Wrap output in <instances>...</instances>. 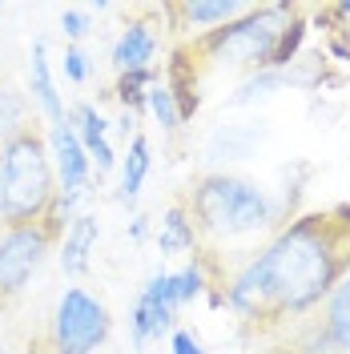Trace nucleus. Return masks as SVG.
<instances>
[{
  "label": "nucleus",
  "mask_w": 350,
  "mask_h": 354,
  "mask_svg": "<svg viewBox=\"0 0 350 354\" xmlns=\"http://www.w3.org/2000/svg\"><path fill=\"white\" fill-rule=\"evenodd\" d=\"M145 109H149V117L161 125V133H165V137H174V133L181 129V109H177V97H174V88L165 85V81H157V85L149 88Z\"/></svg>",
  "instance_id": "nucleus-19"
},
{
  "label": "nucleus",
  "mask_w": 350,
  "mask_h": 354,
  "mask_svg": "<svg viewBox=\"0 0 350 354\" xmlns=\"http://www.w3.org/2000/svg\"><path fill=\"white\" fill-rule=\"evenodd\" d=\"M286 85H290V73L262 68V73H254L246 85H238V93L230 97V105H250V101H262V97H270L274 88H286Z\"/></svg>",
  "instance_id": "nucleus-21"
},
{
  "label": "nucleus",
  "mask_w": 350,
  "mask_h": 354,
  "mask_svg": "<svg viewBox=\"0 0 350 354\" xmlns=\"http://www.w3.org/2000/svg\"><path fill=\"white\" fill-rule=\"evenodd\" d=\"M322 338L334 354H350V274L338 278V286L326 294L322 310Z\"/></svg>",
  "instance_id": "nucleus-15"
},
{
  "label": "nucleus",
  "mask_w": 350,
  "mask_h": 354,
  "mask_svg": "<svg viewBox=\"0 0 350 354\" xmlns=\"http://www.w3.org/2000/svg\"><path fill=\"white\" fill-rule=\"evenodd\" d=\"M157 85V68H141V73H121L117 77V85H113V97L121 101V109L125 113H137L145 109V97H149V88Z\"/></svg>",
  "instance_id": "nucleus-17"
},
{
  "label": "nucleus",
  "mask_w": 350,
  "mask_h": 354,
  "mask_svg": "<svg viewBox=\"0 0 350 354\" xmlns=\"http://www.w3.org/2000/svg\"><path fill=\"white\" fill-rule=\"evenodd\" d=\"M61 230L65 225L57 221H37V225H8L0 234V298H21L28 290L44 258L53 254Z\"/></svg>",
  "instance_id": "nucleus-6"
},
{
  "label": "nucleus",
  "mask_w": 350,
  "mask_h": 354,
  "mask_svg": "<svg viewBox=\"0 0 350 354\" xmlns=\"http://www.w3.org/2000/svg\"><path fill=\"white\" fill-rule=\"evenodd\" d=\"M294 8L290 4H270V8H250L246 17L221 24L214 32L197 37V53L218 61V65H234V68H254L262 73L270 68V57L278 48V37L286 32V17Z\"/></svg>",
  "instance_id": "nucleus-4"
},
{
  "label": "nucleus",
  "mask_w": 350,
  "mask_h": 354,
  "mask_svg": "<svg viewBox=\"0 0 350 354\" xmlns=\"http://www.w3.org/2000/svg\"><path fill=\"white\" fill-rule=\"evenodd\" d=\"M157 48H161V37H157L154 24L129 21L117 32V41H113L109 61H113V68H117V77H121V73H141V68H154Z\"/></svg>",
  "instance_id": "nucleus-11"
},
{
  "label": "nucleus",
  "mask_w": 350,
  "mask_h": 354,
  "mask_svg": "<svg viewBox=\"0 0 350 354\" xmlns=\"http://www.w3.org/2000/svg\"><path fill=\"white\" fill-rule=\"evenodd\" d=\"M44 145L53 157V174H57V194H73V198H89V185H93V165H89L85 145L77 141L73 125L57 121L44 129Z\"/></svg>",
  "instance_id": "nucleus-8"
},
{
  "label": "nucleus",
  "mask_w": 350,
  "mask_h": 354,
  "mask_svg": "<svg viewBox=\"0 0 350 354\" xmlns=\"http://www.w3.org/2000/svg\"><path fill=\"white\" fill-rule=\"evenodd\" d=\"M68 125L77 133V141L93 149V145H101V141H109V121H105V113L97 109L93 101H81L77 109L68 113Z\"/></svg>",
  "instance_id": "nucleus-18"
},
{
  "label": "nucleus",
  "mask_w": 350,
  "mask_h": 354,
  "mask_svg": "<svg viewBox=\"0 0 350 354\" xmlns=\"http://www.w3.org/2000/svg\"><path fill=\"white\" fill-rule=\"evenodd\" d=\"M121 165V185H117V201L121 205H137L141 189H145V177L154 169V149H149V137L137 133L125 141V157L117 161Z\"/></svg>",
  "instance_id": "nucleus-14"
},
{
  "label": "nucleus",
  "mask_w": 350,
  "mask_h": 354,
  "mask_svg": "<svg viewBox=\"0 0 350 354\" xmlns=\"http://www.w3.org/2000/svg\"><path fill=\"white\" fill-rule=\"evenodd\" d=\"M129 238L133 242H145V238H149V218H145V214H133L129 218Z\"/></svg>",
  "instance_id": "nucleus-25"
},
{
  "label": "nucleus",
  "mask_w": 350,
  "mask_h": 354,
  "mask_svg": "<svg viewBox=\"0 0 350 354\" xmlns=\"http://www.w3.org/2000/svg\"><path fill=\"white\" fill-rule=\"evenodd\" d=\"M169 274H174V298H177V306H190V302H197V298L210 290V274H205V262H201V258L185 262L181 270H169Z\"/></svg>",
  "instance_id": "nucleus-20"
},
{
  "label": "nucleus",
  "mask_w": 350,
  "mask_h": 354,
  "mask_svg": "<svg viewBox=\"0 0 350 354\" xmlns=\"http://www.w3.org/2000/svg\"><path fill=\"white\" fill-rule=\"evenodd\" d=\"M330 57H342V61H350V41H330Z\"/></svg>",
  "instance_id": "nucleus-27"
},
{
  "label": "nucleus",
  "mask_w": 350,
  "mask_h": 354,
  "mask_svg": "<svg viewBox=\"0 0 350 354\" xmlns=\"http://www.w3.org/2000/svg\"><path fill=\"white\" fill-rule=\"evenodd\" d=\"M28 101L33 109L44 117V125H57L65 121V101H61V85H57V73H53V61H48V44L44 41H33L28 48Z\"/></svg>",
  "instance_id": "nucleus-9"
},
{
  "label": "nucleus",
  "mask_w": 350,
  "mask_h": 354,
  "mask_svg": "<svg viewBox=\"0 0 350 354\" xmlns=\"http://www.w3.org/2000/svg\"><path fill=\"white\" fill-rule=\"evenodd\" d=\"M338 12H342V17H350V0H347V4H338Z\"/></svg>",
  "instance_id": "nucleus-28"
},
{
  "label": "nucleus",
  "mask_w": 350,
  "mask_h": 354,
  "mask_svg": "<svg viewBox=\"0 0 350 354\" xmlns=\"http://www.w3.org/2000/svg\"><path fill=\"white\" fill-rule=\"evenodd\" d=\"M61 73H65L68 85H89V81H93V57H89L81 44H65V57H61Z\"/></svg>",
  "instance_id": "nucleus-22"
},
{
  "label": "nucleus",
  "mask_w": 350,
  "mask_h": 354,
  "mask_svg": "<svg viewBox=\"0 0 350 354\" xmlns=\"http://www.w3.org/2000/svg\"><path fill=\"white\" fill-rule=\"evenodd\" d=\"M177 298H174V274L169 270H154L145 278V286L137 290V302L129 310V338L137 351H145L161 334H174L177 322Z\"/></svg>",
  "instance_id": "nucleus-7"
},
{
  "label": "nucleus",
  "mask_w": 350,
  "mask_h": 354,
  "mask_svg": "<svg viewBox=\"0 0 350 354\" xmlns=\"http://www.w3.org/2000/svg\"><path fill=\"white\" fill-rule=\"evenodd\" d=\"M350 274V205L306 214L274 234L258 258L225 286V306L241 318H282L326 302L338 278Z\"/></svg>",
  "instance_id": "nucleus-1"
},
{
  "label": "nucleus",
  "mask_w": 350,
  "mask_h": 354,
  "mask_svg": "<svg viewBox=\"0 0 350 354\" xmlns=\"http://www.w3.org/2000/svg\"><path fill=\"white\" fill-rule=\"evenodd\" d=\"M185 209L197 225V238H205V242L254 238L278 221V205L258 181L241 174H225V169L197 177V185L185 198Z\"/></svg>",
  "instance_id": "nucleus-2"
},
{
  "label": "nucleus",
  "mask_w": 350,
  "mask_h": 354,
  "mask_svg": "<svg viewBox=\"0 0 350 354\" xmlns=\"http://www.w3.org/2000/svg\"><path fill=\"white\" fill-rule=\"evenodd\" d=\"M169 354H205V346H201V338H197L194 330L177 326V330L169 334Z\"/></svg>",
  "instance_id": "nucleus-24"
},
{
  "label": "nucleus",
  "mask_w": 350,
  "mask_h": 354,
  "mask_svg": "<svg viewBox=\"0 0 350 354\" xmlns=\"http://www.w3.org/2000/svg\"><path fill=\"white\" fill-rule=\"evenodd\" d=\"M57 28H61V37L68 44H81L93 32V12L89 8H65L61 17H57Z\"/></svg>",
  "instance_id": "nucleus-23"
},
{
  "label": "nucleus",
  "mask_w": 350,
  "mask_h": 354,
  "mask_svg": "<svg viewBox=\"0 0 350 354\" xmlns=\"http://www.w3.org/2000/svg\"><path fill=\"white\" fill-rule=\"evenodd\" d=\"M117 133H121L125 141L137 137V117H133V113H121V117H117Z\"/></svg>",
  "instance_id": "nucleus-26"
},
{
  "label": "nucleus",
  "mask_w": 350,
  "mask_h": 354,
  "mask_svg": "<svg viewBox=\"0 0 350 354\" xmlns=\"http://www.w3.org/2000/svg\"><path fill=\"white\" fill-rule=\"evenodd\" d=\"M169 12L181 17V32H197V37H205V32H214L221 24L238 21L250 12V4H238V0H185V4H169Z\"/></svg>",
  "instance_id": "nucleus-12"
},
{
  "label": "nucleus",
  "mask_w": 350,
  "mask_h": 354,
  "mask_svg": "<svg viewBox=\"0 0 350 354\" xmlns=\"http://www.w3.org/2000/svg\"><path fill=\"white\" fill-rule=\"evenodd\" d=\"M101 242V221L97 214H77L61 230V245H57V262L65 278H85L93 266V250Z\"/></svg>",
  "instance_id": "nucleus-10"
},
{
  "label": "nucleus",
  "mask_w": 350,
  "mask_h": 354,
  "mask_svg": "<svg viewBox=\"0 0 350 354\" xmlns=\"http://www.w3.org/2000/svg\"><path fill=\"white\" fill-rule=\"evenodd\" d=\"M113 330L109 306L85 286H65L57 294L53 322H48V342L53 354H97Z\"/></svg>",
  "instance_id": "nucleus-5"
},
{
  "label": "nucleus",
  "mask_w": 350,
  "mask_h": 354,
  "mask_svg": "<svg viewBox=\"0 0 350 354\" xmlns=\"http://www.w3.org/2000/svg\"><path fill=\"white\" fill-rule=\"evenodd\" d=\"M57 174L44 145V133L24 129L0 145V221L4 225H37L53 218Z\"/></svg>",
  "instance_id": "nucleus-3"
},
{
  "label": "nucleus",
  "mask_w": 350,
  "mask_h": 354,
  "mask_svg": "<svg viewBox=\"0 0 350 354\" xmlns=\"http://www.w3.org/2000/svg\"><path fill=\"white\" fill-rule=\"evenodd\" d=\"M28 109H33L28 93H21L17 85H0V145L12 141L17 133L33 129L28 125Z\"/></svg>",
  "instance_id": "nucleus-16"
},
{
  "label": "nucleus",
  "mask_w": 350,
  "mask_h": 354,
  "mask_svg": "<svg viewBox=\"0 0 350 354\" xmlns=\"http://www.w3.org/2000/svg\"><path fill=\"white\" fill-rule=\"evenodd\" d=\"M157 250H161V258H181V254H194L197 250V225L190 218V209H185V201H174L161 221H157V234H154Z\"/></svg>",
  "instance_id": "nucleus-13"
}]
</instances>
